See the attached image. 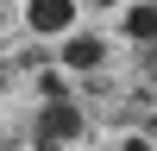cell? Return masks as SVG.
Segmentation results:
<instances>
[{"mask_svg": "<svg viewBox=\"0 0 157 151\" xmlns=\"http://www.w3.org/2000/svg\"><path fill=\"white\" fill-rule=\"evenodd\" d=\"M32 19H38V25H63V19H69V6H63V0H38Z\"/></svg>", "mask_w": 157, "mask_h": 151, "instance_id": "cell-1", "label": "cell"}]
</instances>
